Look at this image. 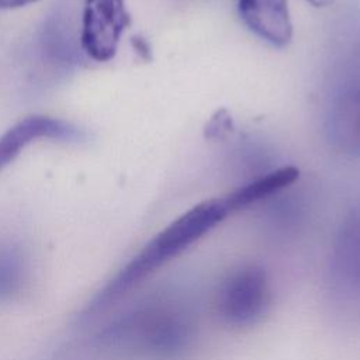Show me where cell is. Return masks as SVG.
<instances>
[{"instance_id":"obj_9","label":"cell","mask_w":360,"mask_h":360,"mask_svg":"<svg viewBox=\"0 0 360 360\" xmlns=\"http://www.w3.org/2000/svg\"><path fill=\"white\" fill-rule=\"evenodd\" d=\"M338 141L350 152L360 149V90L343 96L332 117Z\"/></svg>"},{"instance_id":"obj_10","label":"cell","mask_w":360,"mask_h":360,"mask_svg":"<svg viewBox=\"0 0 360 360\" xmlns=\"http://www.w3.org/2000/svg\"><path fill=\"white\" fill-rule=\"evenodd\" d=\"M27 278V262L13 245H0V300L18 294Z\"/></svg>"},{"instance_id":"obj_2","label":"cell","mask_w":360,"mask_h":360,"mask_svg":"<svg viewBox=\"0 0 360 360\" xmlns=\"http://www.w3.org/2000/svg\"><path fill=\"white\" fill-rule=\"evenodd\" d=\"M229 214L224 198H211L191 207L156 233L103 288L97 291L82 314L83 321L96 318L124 298L145 278L181 255Z\"/></svg>"},{"instance_id":"obj_13","label":"cell","mask_w":360,"mask_h":360,"mask_svg":"<svg viewBox=\"0 0 360 360\" xmlns=\"http://www.w3.org/2000/svg\"><path fill=\"white\" fill-rule=\"evenodd\" d=\"M134 45H135V48H136L138 52H142V53H143V56L149 55V46H148V44H146L142 38H136V39L134 41Z\"/></svg>"},{"instance_id":"obj_12","label":"cell","mask_w":360,"mask_h":360,"mask_svg":"<svg viewBox=\"0 0 360 360\" xmlns=\"http://www.w3.org/2000/svg\"><path fill=\"white\" fill-rule=\"evenodd\" d=\"M34 1L37 0H0V8H17Z\"/></svg>"},{"instance_id":"obj_7","label":"cell","mask_w":360,"mask_h":360,"mask_svg":"<svg viewBox=\"0 0 360 360\" xmlns=\"http://www.w3.org/2000/svg\"><path fill=\"white\" fill-rule=\"evenodd\" d=\"M245 25L263 41L284 46L291 41L292 22L287 0H235Z\"/></svg>"},{"instance_id":"obj_8","label":"cell","mask_w":360,"mask_h":360,"mask_svg":"<svg viewBox=\"0 0 360 360\" xmlns=\"http://www.w3.org/2000/svg\"><path fill=\"white\" fill-rule=\"evenodd\" d=\"M300 177V170L295 166L278 167L224 197L229 212L245 208L259 200H263L292 184Z\"/></svg>"},{"instance_id":"obj_1","label":"cell","mask_w":360,"mask_h":360,"mask_svg":"<svg viewBox=\"0 0 360 360\" xmlns=\"http://www.w3.org/2000/svg\"><path fill=\"white\" fill-rule=\"evenodd\" d=\"M197 316L179 298L153 295L111 318L70 349L75 360H177L193 346Z\"/></svg>"},{"instance_id":"obj_14","label":"cell","mask_w":360,"mask_h":360,"mask_svg":"<svg viewBox=\"0 0 360 360\" xmlns=\"http://www.w3.org/2000/svg\"><path fill=\"white\" fill-rule=\"evenodd\" d=\"M307 1L311 3L315 7H325V6L330 4V3H333V0H307Z\"/></svg>"},{"instance_id":"obj_3","label":"cell","mask_w":360,"mask_h":360,"mask_svg":"<svg viewBox=\"0 0 360 360\" xmlns=\"http://www.w3.org/2000/svg\"><path fill=\"white\" fill-rule=\"evenodd\" d=\"M326 292L336 314L360 323V207L340 225L326 267Z\"/></svg>"},{"instance_id":"obj_5","label":"cell","mask_w":360,"mask_h":360,"mask_svg":"<svg viewBox=\"0 0 360 360\" xmlns=\"http://www.w3.org/2000/svg\"><path fill=\"white\" fill-rule=\"evenodd\" d=\"M128 24L125 0H84L80 30L83 52L97 62L112 59Z\"/></svg>"},{"instance_id":"obj_6","label":"cell","mask_w":360,"mask_h":360,"mask_svg":"<svg viewBox=\"0 0 360 360\" xmlns=\"http://www.w3.org/2000/svg\"><path fill=\"white\" fill-rule=\"evenodd\" d=\"M41 138L72 142L79 141L82 138V132L70 122L52 117L32 115L24 118L0 136V170L7 166L28 143Z\"/></svg>"},{"instance_id":"obj_4","label":"cell","mask_w":360,"mask_h":360,"mask_svg":"<svg viewBox=\"0 0 360 360\" xmlns=\"http://www.w3.org/2000/svg\"><path fill=\"white\" fill-rule=\"evenodd\" d=\"M271 288L267 271L259 264H242L228 274L218 292V314L233 328L257 323L267 312Z\"/></svg>"},{"instance_id":"obj_11","label":"cell","mask_w":360,"mask_h":360,"mask_svg":"<svg viewBox=\"0 0 360 360\" xmlns=\"http://www.w3.org/2000/svg\"><path fill=\"white\" fill-rule=\"evenodd\" d=\"M233 129V121L225 108L217 110L204 127V136L211 141L226 138Z\"/></svg>"}]
</instances>
